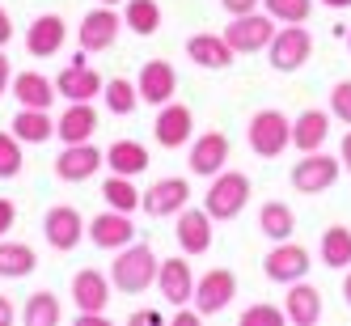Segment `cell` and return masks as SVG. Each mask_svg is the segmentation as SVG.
Masks as SVG:
<instances>
[{
  "label": "cell",
  "instance_id": "cell-30",
  "mask_svg": "<svg viewBox=\"0 0 351 326\" xmlns=\"http://www.w3.org/2000/svg\"><path fill=\"white\" fill-rule=\"evenodd\" d=\"M258 229L271 242H288L292 229H296V216H292V208L284 204V199H267L263 212H258Z\"/></svg>",
  "mask_w": 351,
  "mask_h": 326
},
{
  "label": "cell",
  "instance_id": "cell-19",
  "mask_svg": "<svg viewBox=\"0 0 351 326\" xmlns=\"http://www.w3.org/2000/svg\"><path fill=\"white\" fill-rule=\"evenodd\" d=\"M136 89H140V102L165 106L173 97V89H178V72H173V64H165V60H148L140 68V77H136Z\"/></svg>",
  "mask_w": 351,
  "mask_h": 326
},
{
  "label": "cell",
  "instance_id": "cell-8",
  "mask_svg": "<svg viewBox=\"0 0 351 326\" xmlns=\"http://www.w3.org/2000/svg\"><path fill=\"white\" fill-rule=\"evenodd\" d=\"M233 296H237V275L229 267H212V271L199 275V284H195V310L204 318H212L220 310H229Z\"/></svg>",
  "mask_w": 351,
  "mask_h": 326
},
{
  "label": "cell",
  "instance_id": "cell-10",
  "mask_svg": "<svg viewBox=\"0 0 351 326\" xmlns=\"http://www.w3.org/2000/svg\"><path fill=\"white\" fill-rule=\"evenodd\" d=\"M85 56H89V51L72 56V64L56 77V89H60V97H68V102H93V97L106 89V81L89 68V60H85Z\"/></svg>",
  "mask_w": 351,
  "mask_h": 326
},
{
  "label": "cell",
  "instance_id": "cell-26",
  "mask_svg": "<svg viewBox=\"0 0 351 326\" xmlns=\"http://www.w3.org/2000/svg\"><path fill=\"white\" fill-rule=\"evenodd\" d=\"M97 132V110L89 102H72L60 119H56V136L64 144H81V140H93Z\"/></svg>",
  "mask_w": 351,
  "mask_h": 326
},
{
  "label": "cell",
  "instance_id": "cell-5",
  "mask_svg": "<svg viewBox=\"0 0 351 326\" xmlns=\"http://www.w3.org/2000/svg\"><path fill=\"white\" fill-rule=\"evenodd\" d=\"M224 38L237 56H254V51H267V43L275 38V17L271 13H241L224 26Z\"/></svg>",
  "mask_w": 351,
  "mask_h": 326
},
{
  "label": "cell",
  "instance_id": "cell-25",
  "mask_svg": "<svg viewBox=\"0 0 351 326\" xmlns=\"http://www.w3.org/2000/svg\"><path fill=\"white\" fill-rule=\"evenodd\" d=\"M330 136V115L326 110H300V119H292V148L296 153H317Z\"/></svg>",
  "mask_w": 351,
  "mask_h": 326
},
{
  "label": "cell",
  "instance_id": "cell-42",
  "mask_svg": "<svg viewBox=\"0 0 351 326\" xmlns=\"http://www.w3.org/2000/svg\"><path fill=\"white\" fill-rule=\"evenodd\" d=\"M9 85H13V68H9V56H5V47H0V97L9 93Z\"/></svg>",
  "mask_w": 351,
  "mask_h": 326
},
{
  "label": "cell",
  "instance_id": "cell-38",
  "mask_svg": "<svg viewBox=\"0 0 351 326\" xmlns=\"http://www.w3.org/2000/svg\"><path fill=\"white\" fill-rule=\"evenodd\" d=\"M284 322H288V314L280 305H250V310H241V326H284Z\"/></svg>",
  "mask_w": 351,
  "mask_h": 326
},
{
  "label": "cell",
  "instance_id": "cell-20",
  "mask_svg": "<svg viewBox=\"0 0 351 326\" xmlns=\"http://www.w3.org/2000/svg\"><path fill=\"white\" fill-rule=\"evenodd\" d=\"M157 288H161V296L173 310L186 305V301H195V271H191V263L186 259H165L157 267Z\"/></svg>",
  "mask_w": 351,
  "mask_h": 326
},
{
  "label": "cell",
  "instance_id": "cell-34",
  "mask_svg": "<svg viewBox=\"0 0 351 326\" xmlns=\"http://www.w3.org/2000/svg\"><path fill=\"white\" fill-rule=\"evenodd\" d=\"M21 318H26V326H60V318H64V310H60V296L56 292H34L30 301H26V310H21Z\"/></svg>",
  "mask_w": 351,
  "mask_h": 326
},
{
  "label": "cell",
  "instance_id": "cell-27",
  "mask_svg": "<svg viewBox=\"0 0 351 326\" xmlns=\"http://www.w3.org/2000/svg\"><path fill=\"white\" fill-rule=\"evenodd\" d=\"M106 170L110 174H128V178H140L148 170V148L140 140H114L106 148Z\"/></svg>",
  "mask_w": 351,
  "mask_h": 326
},
{
  "label": "cell",
  "instance_id": "cell-4",
  "mask_svg": "<svg viewBox=\"0 0 351 326\" xmlns=\"http://www.w3.org/2000/svg\"><path fill=\"white\" fill-rule=\"evenodd\" d=\"M313 56V34L305 26H284V30H275V38L267 43V60L275 72H296V68H305Z\"/></svg>",
  "mask_w": 351,
  "mask_h": 326
},
{
  "label": "cell",
  "instance_id": "cell-21",
  "mask_svg": "<svg viewBox=\"0 0 351 326\" xmlns=\"http://www.w3.org/2000/svg\"><path fill=\"white\" fill-rule=\"evenodd\" d=\"M186 56L199 68H212V72H224V68L237 60V51L229 47V38H224V34H191L186 38Z\"/></svg>",
  "mask_w": 351,
  "mask_h": 326
},
{
  "label": "cell",
  "instance_id": "cell-47",
  "mask_svg": "<svg viewBox=\"0 0 351 326\" xmlns=\"http://www.w3.org/2000/svg\"><path fill=\"white\" fill-rule=\"evenodd\" d=\"M77 326H106V314H77Z\"/></svg>",
  "mask_w": 351,
  "mask_h": 326
},
{
  "label": "cell",
  "instance_id": "cell-33",
  "mask_svg": "<svg viewBox=\"0 0 351 326\" xmlns=\"http://www.w3.org/2000/svg\"><path fill=\"white\" fill-rule=\"evenodd\" d=\"M102 199H106V208H119V212H136L144 195L136 191V183L128 178V174H110V178L102 183Z\"/></svg>",
  "mask_w": 351,
  "mask_h": 326
},
{
  "label": "cell",
  "instance_id": "cell-37",
  "mask_svg": "<svg viewBox=\"0 0 351 326\" xmlns=\"http://www.w3.org/2000/svg\"><path fill=\"white\" fill-rule=\"evenodd\" d=\"M26 157H21V140L13 132H0V178H17Z\"/></svg>",
  "mask_w": 351,
  "mask_h": 326
},
{
  "label": "cell",
  "instance_id": "cell-50",
  "mask_svg": "<svg viewBox=\"0 0 351 326\" xmlns=\"http://www.w3.org/2000/svg\"><path fill=\"white\" fill-rule=\"evenodd\" d=\"M102 5H123V0H102Z\"/></svg>",
  "mask_w": 351,
  "mask_h": 326
},
{
  "label": "cell",
  "instance_id": "cell-45",
  "mask_svg": "<svg viewBox=\"0 0 351 326\" xmlns=\"http://www.w3.org/2000/svg\"><path fill=\"white\" fill-rule=\"evenodd\" d=\"M339 161H343V170L351 174V132L343 136V144H339Z\"/></svg>",
  "mask_w": 351,
  "mask_h": 326
},
{
  "label": "cell",
  "instance_id": "cell-28",
  "mask_svg": "<svg viewBox=\"0 0 351 326\" xmlns=\"http://www.w3.org/2000/svg\"><path fill=\"white\" fill-rule=\"evenodd\" d=\"M13 136H17L21 144H47V140L56 136V119H51V110L21 106V110L13 115Z\"/></svg>",
  "mask_w": 351,
  "mask_h": 326
},
{
  "label": "cell",
  "instance_id": "cell-22",
  "mask_svg": "<svg viewBox=\"0 0 351 326\" xmlns=\"http://www.w3.org/2000/svg\"><path fill=\"white\" fill-rule=\"evenodd\" d=\"M9 93L17 97V106H34V110H51L56 97H60L56 81H47L43 72H17L13 85H9Z\"/></svg>",
  "mask_w": 351,
  "mask_h": 326
},
{
  "label": "cell",
  "instance_id": "cell-9",
  "mask_svg": "<svg viewBox=\"0 0 351 326\" xmlns=\"http://www.w3.org/2000/svg\"><path fill=\"white\" fill-rule=\"evenodd\" d=\"M43 233H47V246H51V250L68 255V250L81 246L85 220H81V212L72 204H56V208H47V216H43Z\"/></svg>",
  "mask_w": 351,
  "mask_h": 326
},
{
  "label": "cell",
  "instance_id": "cell-17",
  "mask_svg": "<svg viewBox=\"0 0 351 326\" xmlns=\"http://www.w3.org/2000/svg\"><path fill=\"white\" fill-rule=\"evenodd\" d=\"M178 224H173V237H178L182 255H208L212 250V216L208 208H182L178 216H173Z\"/></svg>",
  "mask_w": 351,
  "mask_h": 326
},
{
  "label": "cell",
  "instance_id": "cell-31",
  "mask_svg": "<svg viewBox=\"0 0 351 326\" xmlns=\"http://www.w3.org/2000/svg\"><path fill=\"white\" fill-rule=\"evenodd\" d=\"M123 26H128L132 34H140V38L157 34L161 5H157V0H123Z\"/></svg>",
  "mask_w": 351,
  "mask_h": 326
},
{
  "label": "cell",
  "instance_id": "cell-3",
  "mask_svg": "<svg viewBox=\"0 0 351 326\" xmlns=\"http://www.w3.org/2000/svg\"><path fill=\"white\" fill-rule=\"evenodd\" d=\"M245 140H250V148H254V157L275 161L292 144V119L284 110H258L254 119H250Z\"/></svg>",
  "mask_w": 351,
  "mask_h": 326
},
{
  "label": "cell",
  "instance_id": "cell-39",
  "mask_svg": "<svg viewBox=\"0 0 351 326\" xmlns=\"http://www.w3.org/2000/svg\"><path fill=\"white\" fill-rule=\"evenodd\" d=\"M330 110H335L339 123H347V128H351V81H339L330 89Z\"/></svg>",
  "mask_w": 351,
  "mask_h": 326
},
{
  "label": "cell",
  "instance_id": "cell-6",
  "mask_svg": "<svg viewBox=\"0 0 351 326\" xmlns=\"http://www.w3.org/2000/svg\"><path fill=\"white\" fill-rule=\"evenodd\" d=\"M309 267H313L309 250L300 246V242H292V237H288V242H275V246L267 250V259H263L267 280H275V284H296V280H305Z\"/></svg>",
  "mask_w": 351,
  "mask_h": 326
},
{
  "label": "cell",
  "instance_id": "cell-15",
  "mask_svg": "<svg viewBox=\"0 0 351 326\" xmlns=\"http://www.w3.org/2000/svg\"><path fill=\"white\" fill-rule=\"evenodd\" d=\"M229 136L224 132H204L199 140H191V157H186V165H191V174H199V178H216V174L229 165Z\"/></svg>",
  "mask_w": 351,
  "mask_h": 326
},
{
  "label": "cell",
  "instance_id": "cell-11",
  "mask_svg": "<svg viewBox=\"0 0 351 326\" xmlns=\"http://www.w3.org/2000/svg\"><path fill=\"white\" fill-rule=\"evenodd\" d=\"M85 237L97 246V250H123L132 237H136V224H132V212H119V208H106L97 212L89 224H85Z\"/></svg>",
  "mask_w": 351,
  "mask_h": 326
},
{
  "label": "cell",
  "instance_id": "cell-49",
  "mask_svg": "<svg viewBox=\"0 0 351 326\" xmlns=\"http://www.w3.org/2000/svg\"><path fill=\"white\" fill-rule=\"evenodd\" d=\"M322 5H330V9H351V0H322Z\"/></svg>",
  "mask_w": 351,
  "mask_h": 326
},
{
  "label": "cell",
  "instance_id": "cell-18",
  "mask_svg": "<svg viewBox=\"0 0 351 326\" xmlns=\"http://www.w3.org/2000/svg\"><path fill=\"white\" fill-rule=\"evenodd\" d=\"M72 305H77V314H106L110 280L97 267H81L77 275H72Z\"/></svg>",
  "mask_w": 351,
  "mask_h": 326
},
{
  "label": "cell",
  "instance_id": "cell-24",
  "mask_svg": "<svg viewBox=\"0 0 351 326\" xmlns=\"http://www.w3.org/2000/svg\"><path fill=\"white\" fill-rule=\"evenodd\" d=\"M284 314L292 326H313L322 318V292L309 284V280H296L288 284V296H284Z\"/></svg>",
  "mask_w": 351,
  "mask_h": 326
},
{
  "label": "cell",
  "instance_id": "cell-51",
  "mask_svg": "<svg viewBox=\"0 0 351 326\" xmlns=\"http://www.w3.org/2000/svg\"><path fill=\"white\" fill-rule=\"evenodd\" d=\"M347 51H351V30H347Z\"/></svg>",
  "mask_w": 351,
  "mask_h": 326
},
{
  "label": "cell",
  "instance_id": "cell-16",
  "mask_svg": "<svg viewBox=\"0 0 351 326\" xmlns=\"http://www.w3.org/2000/svg\"><path fill=\"white\" fill-rule=\"evenodd\" d=\"M186 204H191V183H186V178H161V183L148 187L144 199H140V208H144L148 216H157V220L178 216Z\"/></svg>",
  "mask_w": 351,
  "mask_h": 326
},
{
  "label": "cell",
  "instance_id": "cell-29",
  "mask_svg": "<svg viewBox=\"0 0 351 326\" xmlns=\"http://www.w3.org/2000/svg\"><path fill=\"white\" fill-rule=\"evenodd\" d=\"M38 267V255L30 242H9L0 237V280H21Z\"/></svg>",
  "mask_w": 351,
  "mask_h": 326
},
{
  "label": "cell",
  "instance_id": "cell-23",
  "mask_svg": "<svg viewBox=\"0 0 351 326\" xmlns=\"http://www.w3.org/2000/svg\"><path fill=\"white\" fill-rule=\"evenodd\" d=\"M64 47V17L56 13H43L30 21V30H26V51L34 60H47V56H56Z\"/></svg>",
  "mask_w": 351,
  "mask_h": 326
},
{
  "label": "cell",
  "instance_id": "cell-13",
  "mask_svg": "<svg viewBox=\"0 0 351 326\" xmlns=\"http://www.w3.org/2000/svg\"><path fill=\"white\" fill-rule=\"evenodd\" d=\"M102 165H106V153H102L97 144H89V140L64 144V153L56 157V178H64V183H85V178H93Z\"/></svg>",
  "mask_w": 351,
  "mask_h": 326
},
{
  "label": "cell",
  "instance_id": "cell-1",
  "mask_svg": "<svg viewBox=\"0 0 351 326\" xmlns=\"http://www.w3.org/2000/svg\"><path fill=\"white\" fill-rule=\"evenodd\" d=\"M157 255H153V246H144V242H128L119 250V259L110 263V284L119 288V292H128V296H136V292H144V288H153L157 284Z\"/></svg>",
  "mask_w": 351,
  "mask_h": 326
},
{
  "label": "cell",
  "instance_id": "cell-7",
  "mask_svg": "<svg viewBox=\"0 0 351 326\" xmlns=\"http://www.w3.org/2000/svg\"><path fill=\"white\" fill-rule=\"evenodd\" d=\"M339 174H343V161L339 157H326L322 148H317V153H305L292 165V187L300 195H322V191H330L339 183Z\"/></svg>",
  "mask_w": 351,
  "mask_h": 326
},
{
  "label": "cell",
  "instance_id": "cell-36",
  "mask_svg": "<svg viewBox=\"0 0 351 326\" xmlns=\"http://www.w3.org/2000/svg\"><path fill=\"white\" fill-rule=\"evenodd\" d=\"M263 5L275 21H284V26H305L309 13H313V0H263Z\"/></svg>",
  "mask_w": 351,
  "mask_h": 326
},
{
  "label": "cell",
  "instance_id": "cell-32",
  "mask_svg": "<svg viewBox=\"0 0 351 326\" xmlns=\"http://www.w3.org/2000/svg\"><path fill=\"white\" fill-rule=\"evenodd\" d=\"M322 263L330 267V271L351 267V229H343V224H330V229L322 233Z\"/></svg>",
  "mask_w": 351,
  "mask_h": 326
},
{
  "label": "cell",
  "instance_id": "cell-40",
  "mask_svg": "<svg viewBox=\"0 0 351 326\" xmlns=\"http://www.w3.org/2000/svg\"><path fill=\"white\" fill-rule=\"evenodd\" d=\"M13 224H17V208H13V199H0V237H5Z\"/></svg>",
  "mask_w": 351,
  "mask_h": 326
},
{
  "label": "cell",
  "instance_id": "cell-48",
  "mask_svg": "<svg viewBox=\"0 0 351 326\" xmlns=\"http://www.w3.org/2000/svg\"><path fill=\"white\" fill-rule=\"evenodd\" d=\"M343 301H347V305H351V271L343 275Z\"/></svg>",
  "mask_w": 351,
  "mask_h": 326
},
{
  "label": "cell",
  "instance_id": "cell-44",
  "mask_svg": "<svg viewBox=\"0 0 351 326\" xmlns=\"http://www.w3.org/2000/svg\"><path fill=\"white\" fill-rule=\"evenodd\" d=\"M199 318H204V314H199V310H186V305H178V314H173V322H178V326H195Z\"/></svg>",
  "mask_w": 351,
  "mask_h": 326
},
{
  "label": "cell",
  "instance_id": "cell-2",
  "mask_svg": "<svg viewBox=\"0 0 351 326\" xmlns=\"http://www.w3.org/2000/svg\"><path fill=\"white\" fill-rule=\"evenodd\" d=\"M250 204V178L241 170H220L212 187L204 191V208L212 220H237Z\"/></svg>",
  "mask_w": 351,
  "mask_h": 326
},
{
  "label": "cell",
  "instance_id": "cell-43",
  "mask_svg": "<svg viewBox=\"0 0 351 326\" xmlns=\"http://www.w3.org/2000/svg\"><path fill=\"white\" fill-rule=\"evenodd\" d=\"M9 38H13V17H9L5 5H0V47H9Z\"/></svg>",
  "mask_w": 351,
  "mask_h": 326
},
{
  "label": "cell",
  "instance_id": "cell-14",
  "mask_svg": "<svg viewBox=\"0 0 351 326\" xmlns=\"http://www.w3.org/2000/svg\"><path fill=\"white\" fill-rule=\"evenodd\" d=\"M153 136H157L161 148H182V144H191V136H195V115H191V106H182V102L157 106Z\"/></svg>",
  "mask_w": 351,
  "mask_h": 326
},
{
  "label": "cell",
  "instance_id": "cell-41",
  "mask_svg": "<svg viewBox=\"0 0 351 326\" xmlns=\"http://www.w3.org/2000/svg\"><path fill=\"white\" fill-rule=\"evenodd\" d=\"M224 9H229V17H241V13H254L263 0H220Z\"/></svg>",
  "mask_w": 351,
  "mask_h": 326
},
{
  "label": "cell",
  "instance_id": "cell-12",
  "mask_svg": "<svg viewBox=\"0 0 351 326\" xmlns=\"http://www.w3.org/2000/svg\"><path fill=\"white\" fill-rule=\"evenodd\" d=\"M119 30H123V17L110 9V5H102V9H93V13H85V21H81V30H77V43H81V51H110V47L119 43Z\"/></svg>",
  "mask_w": 351,
  "mask_h": 326
},
{
  "label": "cell",
  "instance_id": "cell-46",
  "mask_svg": "<svg viewBox=\"0 0 351 326\" xmlns=\"http://www.w3.org/2000/svg\"><path fill=\"white\" fill-rule=\"evenodd\" d=\"M13 314H17V310H13V301H9V296H0V326H9Z\"/></svg>",
  "mask_w": 351,
  "mask_h": 326
},
{
  "label": "cell",
  "instance_id": "cell-35",
  "mask_svg": "<svg viewBox=\"0 0 351 326\" xmlns=\"http://www.w3.org/2000/svg\"><path fill=\"white\" fill-rule=\"evenodd\" d=\"M102 102H106L110 115H132V110L140 106V89H136L128 77H110L106 89H102Z\"/></svg>",
  "mask_w": 351,
  "mask_h": 326
}]
</instances>
